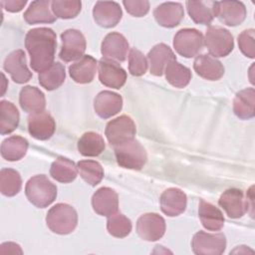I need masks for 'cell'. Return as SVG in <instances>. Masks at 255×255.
<instances>
[{"label": "cell", "instance_id": "obj_1", "mask_svg": "<svg viewBox=\"0 0 255 255\" xmlns=\"http://www.w3.org/2000/svg\"><path fill=\"white\" fill-rule=\"evenodd\" d=\"M25 47L30 55V66L36 72L48 70L55 59L56 33L46 27L34 28L25 37Z\"/></svg>", "mask_w": 255, "mask_h": 255}, {"label": "cell", "instance_id": "obj_2", "mask_svg": "<svg viewBox=\"0 0 255 255\" xmlns=\"http://www.w3.org/2000/svg\"><path fill=\"white\" fill-rule=\"evenodd\" d=\"M25 193L28 200L39 208L49 206L57 197V187L45 174L32 176L26 183Z\"/></svg>", "mask_w": 255, "mask_h": 255}, {"label": "cell", "instance_id": "obj_3", "mask_svg": "<svg viewBox=\"0 0 255 255\" xmlns=\"http://www.w3.org/2000/svg\"><path fill=\"white\" fill-rule=\"evenodd\" d=\"M47 226L57 234L66 235L74 231L78 224V214L74 207L66 203H57L47 213Z\"/></svg>", "mask_w": 255, "mask_h": 255}, {"label": "cell", "instance_id": "obj_4", "mask_svg": "<svg viewBox=\"0 0 255 255\" xmlns=\"http://www.w3.org/2000/svg\"><path fill=\"white\" fill-rule=\"evenodd\" d=\"M114 147L117 162L122 167L139 170L144 166L147 154L138 140L131 138Z\"/></svg>", "mask_w": 255, "mask_h": 255}, {"label": "cell", "instance_id": "obj_5", "mask_svg": "<svg viewBox=\"0 0 255 255\" xmlns=\"http://www.w3.org/2000/svg\"><path fill=\"white\" fill-rule=\"evenodd\" d=\"M204 43L209 53L214 57H226L234 48L233 36L220 26H209L205 33Z\"/></svg>", "mask_w": 255, "mask_h": 255}, {"label": "cell", "instance_id": "obj_6", "mask_svg": "<svg viewBox=\"0 0 255 255\" xmlns=\"http://www.w3.org/2000/svg\"><path fill=\"white\" fill-rule=\"evenodd\" d=\"M203 44V35L201 32L193 28L181 29L173 38V47L175 51L184 58L197 56L202 50Z\"/></svg>", "mask_w": 255, "mask_h": 255}, {"label": "cell", "instance_id": "obj_7", "mask_svg": "<svg viewBox=\"0 0 255 255\" xmlns=\"http://www.w3.org/2000/svg\"><path fill=\"white\" fill-rule=\"evenodd\" d=\"M191 247L198 255H220L225 251L226 239L222 233L199 231L194 234Z\"/></svg>", "mask_w": 255, "mask_h": 255}, {"label": "cell", "instance_id": "obj_8", "mask_svg": "<svg viewBox=\"0 0 255 255\" xmlns=\"http://www.w3.org/2000/svg\"><path fill=\"white\" fill-rule=\"evenodd\" d=\"M62 49L59 57L64 62L80 60L86 51V39L83 33L76 29H68L61 34Z\"/></svg>", "mask_w": 255, "mask_h": 255}, {"label": "cell", "instance_id": "obj_9", "mask_svg": "<svg viewBox=\"0 0 255 255\" xmlns=\"http://www.w3.org/2000/svg\"><path fill=\"white\" fill-rule=\"evenodd\" d=\"M136 132L135 124L127 115L120 116L107 124L105 134L109 142L116 146L128 139L134 138Z\"/></svg>", "mask_w": 255, "mask_h": 255}, {"label": "cell", "instance_id": "obj_10", "mask_svg": "<svg viewBox=\"0 0 255 255\" xmlns=\"http://www.w3.org/2000/svg\"><path fill=\"white\" fill-rule=\"evenodd\" d=\"M213 9L214 17L227 26H237L246 18L245 5L240 1H215Z\"/></svg>", "mask_w": 255, "mask_h": 255}, {"label": "cell", "instance_id": "obj_11", "mask_svg": "<svg viewBox=\"0 0 255 255\" xmlns=\"http://www.w3.org/2000/svg\"><path fill=\"white\" fill-rule=\"evenodd\" d=\"M136 232L145 241H156L165 232V221L157 213H145L137 219Z\"/></svg>", "mask_w": 255, "mask_h": 255}, {"label": "cell", "instance_id": "obj_12", "mask_svg": "<svg viewBox=\"0 0 255 255\" xmlns=\"http://www.w3.org/2000/svg\"><path fill=\"white\" fill-rule=\"evenodd\" d=\"M100 82L113 89H121L127 81V73L116 61L102 58L98 64Z\"/></svg>", "mask_w": 255, "mask_h": 255}, {"label": "cell", "instance_id": "obj_13", "mask_svg": "<svg viewBox=\"0 0 255 255\" xmlns=\"http://www.w3.org/2000/svg\"><path fill=\"white\" fill-rule=\"evenodd\" d=\"M218 203L230 218L242 217L249 209L247 199L244 197L243 191L239 188L225 190L220 195Z\"/></svg>", "mask_w": 255, "mask_h": 255}, {"label": "cell", "instance_id": "obj_14", "mask_svg": "<svg viewBox=\"0 0 255 255\" xmlns=\"http://www.w3.org/2000/svg\"><path fill=\"white\" fill-rule=\"evenodd\" d=\"M56 129L53 117L46 111L30 114L28 117V131L36 139L50 138Z\"/></svg>", "mask_w": 255, "mask_h": 255}, {"label": "cell", "instance_id": "obj_15", "mask_svg": "<svg viewBox=\"0 0 255 255\" xmlns=\"http://www.w3.org/2000/svg\"><path fill=\"white\" fill-rule=\"evenodd\" d=\"M4 70L17 84L27 83L32 78V73L27 66L26 55L24 51L20 49L13 51L6 57L4 61Z\"/></svg>", "mask_w": 255, "mask_h": 255}, {"label": "cell", "instance_id": "obj_16", "mask_svg": "<svg viewBox=\"0 0 255 255\" xmlns=\"http://www.w3.org/2000/svg\"><path fill=\"white\" fill-rule=\"evenodd\" d=\"M96 23L104 28L115 27L122 19L123 12L120 4L114 1H98L93 9Z\"/></svg>", "mask_w": 255, "mask_h": 255}, {"label": "cell", "instance_id": "obj_17", "mask_svg": "<svg viewBox=\"0 0 255 255\" xmlns=\"http://www.w3.org/2000/svg\"><path fill=\"white\" fill-rule=\"evenodd\" d=\"M128 43L126 37L118 32L109 33L103 40L101 52L106 59L124 62L127 59Z\"/></svg>", "mask_w": 255, "mask_h": 255}, {"label": "cell", "instance_id": "obj_18", "mask_svg": "<svg viewBox=\"0 0 255 255\" xmlns=\"http://www.w3.org/2000/svg\"><path fill=\"white\" fill-rule=\"evenodd\" d=\"M92 206L96 213L109 217L118 212L119 197L117 192L110 187L99 188L92 197Z\"/></svg>", "mask_w": 255, "mask_h": 255}, {"label": "cell", "instance_id": "obj_19", "mask_svg": "<svg viewBox=\"0 0 255 255\" xmlns=\"http://www.w3.org/2000/svg\"><path fill=\"white\" fill-rule=\"evenodd\" d=\"M161 211L170 217L181 214L187 203L186 194L179 188L170 187L165 189L159 198Z\"/></svg>", "mask_w": 255, "mask_h": 255}, {"label": "cell", "instance_id": "obj_20", "mask_svg": "<svg viewBox=\"0 0 255 255\" xmlns=\"http://www.w3.org/2000/svg\"><path fill=\"white\" fill-rule=\"evenodd\" d=\"M123 108V98L114 92L103 91L99 93L94 101L96 114L102 119H109L117 115Z\"/></svg>", "mask_w": 255, "mask_h": 255}, {"label": "cell", "instance_id": "obj_21", "mask_svg": "<svg viewBox=\"0 0 255 255\" xmlns=\"http://www.w3.org/2000/svg\"><path fill=\"white\" fill-rule=\"evenodd\" d=\"M153 16L160 26L173 28L183 19L184 10L180 3L164 2L154 9Z\"/></svg>", "mask_w": 255, "mask_h": 255}, {"label": "cell", "instance_id": "obj_22", "mask_svg": "<svg viewBox=\"0 0 255 255\" xmlns=\"http://www.w3.org/2000/svg\"><path fill=\"white\" fill-rule=\"evenodd\" d=\"M193 69L198 76L209 81H217L224 75V67L219 60L209 54H202L195 58Z\"/></svg>", "mask_w": 255, "mask_h": 255}, {"label": "cell", "instance_id": "obj_23", "mask_svg": "<svg viewBox=\"0 0 255 255\" xmlns=\"http://www.w3.org/2000/svg\"><path fill=\"white\" fill-rule=\"evenodd\" d=\"M174 60H176V57L167 45L163 43L155 45L147 54L150 74L161 76L164 73L166 66Z\"/></svg>", "mask_w": 255, "mask_h": 255}, {"label": "cell", "instance_id": "obj_24", "mask_svg": "<svg viewBox=\"0 0 255 255\" xmlns=\"http://www.w3.org/2000/svg\"><path fill=\"white\" fill-rule=\"evenodd\" d=\"M98 62L90 55H84L69 67L71 78L79 84H88L94 80Z\"/></svg>", "mask_w": 255, "mask_h": 255}, {"label": "cell", "instance_id": "obj_25", "mask_svg": "<svg viewBox=\"0 0 255 255\" xmlns=\"http://www.w3.org/2000/svg\"><path fill=\"white\" fill-rule=\"evenodd\" d=\"M19 104L22 110L27 113L43 112L46 107L45 95L36 87L25 86L20 91Z\"/></svg>", "mask_w": 255, "mask_h": 255}, {"label": "cell", "instance_id": "obj_26", "mask_svg": "<svg viewBox=\"0 0 255 255\" xmlns=\"http://www.w3.org/2000/svg\"><path fill=\"white\" fill-rule=\"evenodd\" d=\"M51 2L49 0H37L33 1L29 8L24 13V20L28 24L38 23H53L57 17L51 11Z\"/></svg>", "mask_w": 255, "mask_h": 255}, {"label": "cell", "instance_id": "obj_27", "mask_svg": "<svg viewBox=\"0 0 255 255\" xmlns=\"http://www.w3.org/2000/svg\"><path fill=\"white\" fill-rule=\"evenodd\" d=\"M198 215L203 227L210 231H218L224 225V217L221 210L210 202L200 200Z\"/></svg>", "mask_w": 255, "mask_h": 255}, {"label": "cell", "instance_id": "obj_28", "mask_svg": "<svg viewBox=\"0 0 255 255\" xmlns=\"http://www.w3.org/2000/svg\"><path fill=\"white\" fill-rule=\"evenodd\" d=\"M233 112L242 120H249L255 115V90L247 88L236 94L233 101Z\"/></svg>", "mask_w": 255, "mask_h": 255}, {"label": "cell", "instance_id": "obj_29", "mask_svg": "<svg viewBox=\"0 0 255 255\" xmlns=\"http://www.w3.org/2000/svg\"><path fill=\"white\" fill-rule=\"evenodd\" d=\"M28 140L20 135H12L2 141L1 155L9 161H16L24 157L27 152Z\"/></svg>", "mask_w": 255, "mask_h": 255}, {"label": "cell", "instance_id": "obj_30", "mask_svg": "<svg viewBox=\"0 0 255 255\" xmlns=\"http://www.w3.org/2000/svg\"><path fill=\"white\" fill-rule=\"evenodd\" d=\"M51 176L63 183H69L75 180L78 175V166L75 164L74 161L59 156L55 161H53L51 168H50Z\"/></svg>", "mask_w": 255, "mask_h": 255}, {"label": "cell", "instance_id": "obj_31", "mask_svg": "<svg viewBox=\"0 0 255 255\" xmlns=\"http://www.w3.org/2000/svg\"><path fill=\"white\" fill-rule=\"evenodd\" d=\"M214 1H187L186 8L190 18L196 24L209 25L214 19Z\"/></svg>", "mask_w": 255, "mask_h": 255}, {"label": "cell", "instance_id": "obj_32", "mask_svg": "<svg viewBox=\"0 0 255 255\" xmlns=\"http://www.w3.org/2000/svg\"><path fill=\"white\" fill-rule=\"evenodd\" d=\"M20 121V115L15 105L8 101L0 102V132L2 135L14 131Z\"/></svg>", "mask_w": 255, "mask_h": 255}, {"label": "cell", "instance_id": "obj_33", "mask_svg": "<svg viewBox=\"0 0 255 255\" xmlns=\"http://www.w3.org/2000/svg\"><path fill=\"white\" fill-rule=\"evenodd\" d=\"M103 136L94 131L85 132L78 141V150L84 156H98L105 150Z\"/></svg>", "mask_w": 255, "mask_h": 255}, {"label": "cell", "instance_id": "obj_34", "mask_svg": "<svg viewBox=\"0 0 255 255\" xmlns=\"http://www.w3.org/2000/svg\"><path fill=\"white\" fill-rule=\"evenodd\" d=\"M66 79L65 66L60 62L54 63L48 70L39 73L38 80L40 85L48 91L58 89Z\"/></svg>", "mask_w": 255, "mask_h": 255}, {"label": "cell", "instance_id": "obj_35", "mask_svg": "<svg viewBox=\"0 0 255 255\" xmlns=\"http://www.w3.org/2000/svg\"><path fill=\"white\" fill-rule=\"evenodd\" d=\"M167 82L175 88L186 87L191 80L190 70L178 63L176 60L171 61L164 70Z\"/></svg>", "mask_w": 255, "mask_h": 255}, {"label": "cell", "instance_id": "obj_36", "mask_svg": "<svg viewBox=\"0 0 255 255\" xmlns=\"http://www.w3.org/2000/svg\"><path fill=\"white\" fill-rule=\"evenodd\" d=\"M22 186L20 173L12 168H3L0 171V191L5 196L16 195Z\"/></svg>", "mask_w": 255, "mask_h": 255}, {"label": "cell", "instance_id": "obj_37", "mask_svg": "<svg viewBox=\"0 0 255 255\" xmlns=\"http://www.w3.org/2000/svg\"><path fill=\"white\" fill-rule=\"evenodd\" d=\"M78 169L82 178L92 186L99 184L104 177V169L96 160H80L78 162Z\"/></svg>", "mask_w": 255, "mask_h": 255}, {"label": "cell", "instance_id": "obj_38", "mask_svg": "<svg viewBox=\"0 0 255 255\" xmlns=\"http://www.w3.org/2000/svg\"><path fill=\"white\" fill-rule=\"evenodd\" d=\"M131 221L122 213L116 212L108 217L107 229L109 233L117 238H124L131 231Z\"/></svg>", "mask_w": 255, "mask_h": 255}, {"label": "cell", "instance_id": "obj_39", "mask_svg": "<svg viewBox=\"0 0 255 255\" xmlns=\"http://www.w3.org/2000/svg\"><path fill=\"white\" fill-rule=\"evenodd\" d=\"M51 8L56 17L72 19L81 12L82 3L79 0H54L51 2Z\"/></svg>", "mask_w": 255, "mask_h": 255}, {"label": "cell", "instance_id": "obj_40", "mask_svg": "<svg viewBox=\"0 0 255 255\" xmlns=\"http://www.w3.org/2000/svg\"><path fill=\"white\" fill-rule=\"evenodd\" d=\"M148 62L144 55L137 49L132 48L128 53V71L132 76L139 77L145 74Z\"/></svg>", "mask_w": 255, "mask_h": 255}, {"label": "cell", "instance_id": "obj_41", "mask_svg": "<svg viewBox=\"0 0 255 255\" xmlns=\"http://www.w3.org/2000/svg\"><path fill=\"white\" fill-rule=\"evenodd\" d=\"M254 29H248L241 32L238 36V46L240 51L248 58L255 57V37Z\"/></svg>", "mask_w": 255, "mask_h": 255}, {"label": "cell", "instance_id": "obj_42", "mask_svg": "<svg viewBox=\"0 0 255 255\" xmlns=\"http://www.w3.org/2000/svg\"><path fill=\"white\" fill-rule=\"evenodd\" d=\"M123 4L128 13L134 17H142L149 10V2L146 0H125Z\"/></svg>", "mask_w": 255, "mask_h": 255}, {"label": "cell", "instance_id": "obj_43", "mask_svg": "<svg viewBox=\"0 0 255 255\" xmlns=\"http://www.w3.org/2000/svg\"><path fill=\"white\" fill-rule=\"evenodd\" d=\"M27 4L26 0H4L0 2V5L9 12H19Z\"/></svg>", "mask_w": 255, "mask_h": 255}, {"label": "cell", "instance_id": "obj_44", "mask_svg": "<svg viewBox=\"0 0 255 255\" xmlns=\"http://www.w3.org/2000/svg\"><path fill=\"white\" fill-rule=\"evenodd\" d=\"M1 254H22L21 247L14 242H4L0 246Z\"/></svg>", "mask_w": 255, "mask_h": 255}]
</instances>
